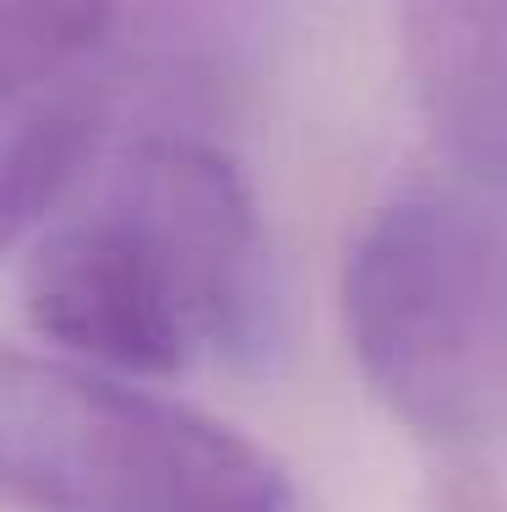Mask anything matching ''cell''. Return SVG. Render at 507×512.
<instances>
[{
	"mask_svg": "<svg viewBox=\"0 0 507 512\" xmlns=\"http://www.w3.org/2000/svg\"><path fill=\"white\" fill-rule=\"evenodd\" d=\"M344 338L382 409L442 453L507 414V218L464 186H404L344 256Z\"/></svg>",
	"mask_w": 507,
	"mask_h": 512,
	"instance_id": "6da1fadb",
	"label": "cell"
},
{
	"mask_svg": "<svg viewBox=\"0 0 507 512\" xmlns=\"http://www.w3.org/2000/svg\"><path fill=\"white\" fill-rule=\"evenodd\" d=\"M0 502L28 512H289L273 453L213 414L0 344Z\"/></svg>",
	"mask_w": 507,
	"mask_h": 512,
	"instance_id": "7a4b0ae2",
	"label": "cell"
},
{
	"mask_svg": "<svg viewBox=\"0 0 507 512\" xmlns=\"http://www.w3.org/2000/svg\"><path fill=\"white\" fill-rule=\"evenodd\" d=\"M104 191L137 218L197 333V355L257 360L273 344V251L240 169L186 126L142 131Z\"/></svg>",
	"mask_w": 507,
	"mask_h": 512,
	"instance_id": "3957f363",
	"label": "cell"
},
{
	"mask_svg": "<svg viewBox=\"0 0 507 512\" xmlns=\"http://www.w3.org/2000/svg\"><path fill=\"white\" fill-rule=\"evenodd\" d=\"M22 306L50 344L115 376H175L202 360L153 240L104 191L39 235Z\"/></svg>",
	"mask_w": 507,
	"mask_h": 512,
	"instance_id": "277c9868",
	"label": "cell"
},
{
	"mask_svg": "<svg viewBox=\"0 0 507 512\" xmlns=\"http://www.w3.org/2000/svg\"><path fill=\"white\" fill-rule=\"evenodd\" d=\"M398 44L448 164L475 186L507 180V0H393Z\"/></svg>",
	"mask_w": 507,
	"mask_h": 512,
	"instance_id": "5b68a950",
	"label": "cell"
},
{
	"mask_svg": "<svg viewBox=\"0 0 507 512\" xmlns=\"http://www.w3.org/2000/svg\"><path fill=\"white\" fill-rule=\"evenodd\" d=\"M268 33V0H115L126 66L175 109H219L251 71Z\"/></svg>",
	"mask_w": 507,
	"mask_h": 512,
	"instance_id": "8992f818",
	"label": "cell"
},
{
	"mask_svg": "<svg viewBox=\"0 0 507 512\" xmlns=\"http://www.w3.org/2000/svg\"><path fill=\"white\" fill-rule=\"evenodd\" d=\"M104 109L88 93L39 104L0 137V251L44 224L77 186L93 142H99Z\"/></svg>",
	"mask_w": 507,
	"mask_h": 512,
	"instance_id": "52a82bcc",
	"label": "cell"
},
{
	"mask_svg": "<svg viewBox=\"0 0 507 512\" xmlns=\"http://www.w3.org/2000/svg\"><path fill=\"white\" fill-rule=\"evenodd\" d=\"M115 39V0H0V120L50 104L82 60Z\"/></svg>",
	"mask_w": 507,
	"mask_h": 512,
	"instance_id": "ba28073f",
	"label": "cell"
},
{
	"mask_svg": "<svg viewBox=\"0 0 507 512\" xmlns=\"http://www.w3.org/2000/svg\"><path fill=\"white\" fill-rule=\"evenodd\" d=\"M426 512H502L497 485H491V474L480 469V458L469 447L464 453H442L426 491Z\"/></svg>",
	"mask_w": 507,
	"mask_h": 512,
	"instance_id": "9c48e42d",
	"label": "cell"
}]
</instances>
